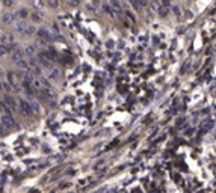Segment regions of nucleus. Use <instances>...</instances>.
I'll list each match as a JSON object with an SVG mask.
<instances>
[{"label": "nucleus", "instance_id": "nucleus-11", "mask_svg": "<svg viewBox=\"0 0 216 193\" xmlns=\"http://www.w3.org/2000/svg\"><path fill=\"white\" fill-rule=\"evenodd\" d=\"M6 75H8V83H9V85L12 86V89H14V88H15V75H14V72H12V71H9Z\"/></svg>", "mask_w": 216, "mask_h": 193}, {"label": "nucleus", "instance_id": "nucleus-19", "mask_svg": "<svg viewBox=\"0 0 216 193\" xmlns=\"http://www.w3.org/2000/svg\"><path fill=\"white\" fill-rule=\"evenodd\" d=\"M126 15H127V18H130V21H133V23L136 21V18H135V15L132 12H126Z\"/></svg>", "mask_w": 216, "mask_h": 193}, {"label": "nucleus", "instance_id": "nucleus-7", "mask_svg": "<svg viewBox=\"0 0 216 193\" xmlns=\"http://www.w3.org/2000/svg\"><path fill=\"white\" fill-rule=\"evenodd\" d=\"M2 44L3 45H12L14 44V35L12 33H5V35H2Z\"/></svg>", "mask_w": 216, "mask_h": 193}, {"label": "nucleus", "instance_id": "nucleus-16", "mask_svg": "<svg viewBox=\"0 0 216 193\" xmlns=\"http://www.w3.org/2000/svg\"><path fill=\"white\" fill-rule=\"evenodd\" d=\"M30 17H32V20H33L35 23H38V21H41V20H42V15H41V14H38V12H33Z\"/></svg>", "mask_w": 216, "mask_h": 193}, {"label": "nucleus", "instance_id": "nucleus-10", "mask_svg": "<svg viewBox=\"0 0 216 193\" xmlns=\"http://www.w3.org/2000/svg\"><path fill=\"white\" fill-rule=\"evenodd\" d=\"M26 27H27V23H26L24 20H20V21H17V23H15V30H17V32H20V33H23Z\"/></svg>", "mask_w": 216, "mask_h": 193}, {"label": "nucleus", "instance_id": "nucleus-14", "mask_svg": "<svg viewBox=\"0 0 216 193\" xmlns=\"http://www.w3.org/2000/svg\"><path fill=\"white\" fill-rule=\"evenodd\" d=\"M24 54H27V56H33L36 53V50H35V45H29V47H26L24 48Z\"/></svg>", "mask_w": 216, "mask_h": 193}, {"label": "nucleus", "instance_id": "nucleus-22", "mask_svg": "<svg viewBox=\"0 0 216 193\" xmlns=\"http://www.w3.org/2000/svg\"><path fill=\"white\" fill-rule=\"evenodd\" d=\"M172 11H174V14H175L177 17H180V9H179L177 6H174V8H172Z\"/></svg>", "mask_w": 216, "mask_h": 193}, {"label": "nucleus", "instance_id": "nucleus-1", "mask_svg": "<svg viewBox=\"0 0 216 193\" xmlns=\"http://www.w3.org/2000/svg\"><path fill=\"white\" fill-rule=\"evenodd\" d=\"M18 110H21V113H23L24 116H32V115H33L32 106L29 104V101L24 100V98L18 100Z\"/></svg>", "mask_w": 216, "mask_h": 193}, {"label": "nucleus", "instance_id": "nucleus-25", "mask_svg": "<svg viewBox=\"0 0 216 193\" xmlns=\"http://www.w3.org/2000/svg\"><path fill=\"white\" fill-rule=\"evenodd\" d=\"M0 11H2V8H0Z\"/></svg>", "mask_w": 216, "mask_h": 193}, {"label": "nucleus", "instance_id": "nucleus-8", "mask_svg": "<svg viewBox=\"0 0 216 193\" xmlns=\"http://www.w3.org/2000/svg\"><path fill=\"white\" fill-rule=\"evenodd\" d=\"M15 67H17L18 70H23V71H29V64H27V60L23 57V59H20L15 62Z\"/></svg>", "mask_w": 216, "mask_h": 193}, {"label": "nucleus", "instance_id": "nucleus-21", "mask_svg": "<svg viewBox=\"0 0 216 193\" xmlns=\"http://www.w3.org/2000/svg\"><path fill=\"white\" fill-rule=\"evenodd\" d=\"M3 5H5V6H12V5H14V2H12V0H5V2H3Z\"/></svg>", "mask_w": 216, "mask_h": 193}, {"label": "nucleus", "instance_id": "nucleus-6", "mask_svg": "<svg viewBox=\"0 0 216 193\" xmlns=\"http://www.w3.org/2000/svg\"><path fill=\"white\" fill-rule=\"evenodd\" d=\"M49 75H50V79H53V80H59L61 77H62V72L61 70L57 68V67H49Z\"/></svg>", "mask_w": 216, "mask_h": 193}, {"label": "nucleus", "instance_id": "nucleus-24", "mask_svg": "<svg viewBox=\"0 0 216 193\" xmlns=\"http://www.w3.org/2000/svg\"><path fill=\"white\" fill-rule=\"evenodd\" d=\"M6 131H8V130H6V128H5V127H3V125L0 124V134H5Z\"/></svg>", "mask_w": 216, "mask_h": 193}, {"label": "nucleus", "instance_id": "nucleus-3", "mask_svg": "<svg viewBox=\"0 0 216 193\" xmlns=\"http://www.w3.org/2000/svg\"><path fill=\"white\" fill-rule=\"evenodd\" d=\"M2 125L6 128V130H9V128H14L15 127V121H14V118H12V115H2Z\"/></svg>", "mask_w": 216, "mask_h": 193}, {"label": "nucleus", "instance_id": "nucleus-5", "mask_svg": "<svg viewBox=\"0 0 216 193\" xmlns=\"http://www.w3.org/2000/svg\"><path fill=\"white\" fill-rule=\"evenodd\" d=\"M15 18H17V15H15L14 12H6V14H3V17H2V23H3V24H12V23L15 21Z\"/></svg>", "mask_w": 216, "mask_h": 193}, {"label": "nucleus", "instance_id": "nucleus-18", "mask_svg": "<svg viewBox=\"0 0 216 193\" xmlns=\"http://www.w3.org/2000/svg\"><path fill=\"white\" fill-rule=\"evenodd\" d=\"M157 12L160 14V17H166V12H168V11H166L165 8H162V6H160V8L157 9Z\"/></svg>", "mask_w": 216, "mask_h": 193}, {"label": "nucleus", "instance_id": "nucleus-26", "mask_svg": "<svg viewBox=\"0 0 216 193\" xmlns=\"http://www.w3.org/2000/svg\"><path fill=\"white\" fill-rule=\"evenodd\" d=\"M0 71H2V70H0ZM0 74H2V72H0Z\"/></svg>", "mask_w": 216, "mask_h": 193}, {"label": "nucleus", "instance_id": "nucleus-15", "mask_svg": "<svg viewBox=\"0 0 216 193\" xmlns=\"http://www.w3.org/2000/svg\"><path fill=\"white\" fill-rule=\"evenodd\" d=\"M0 89H5V91H6V92L9 94V92L12 91V86H11V85H9L8 82H2V83H0Z\"/></svg>", "mask_w": 216, "mask_h": 193}, {"label": "nucleus", "instance_id": "nucleus-23", "mask_svg": "<svg viewBox=\"0 0 216 193\" xmlns=\"http://www.w3.org/2000/svg\"><path fill=\"white\" fill-rule=\"evenodd\" d=\"M42 2H33V6H36V8H42Z\"/></svg>", "mask_w": 216, "mask_h": 193}, {"label": "nucleus", "instance_id": "nucleus-20", "mask_svg": "<svg viewBox=\"0 0 216 193\" xmlns=\"http://www.w3.org/2000/svg\"><path fill=\"white\" fill-rule=\"evenodd\" d=\"M49 6H50V8H57V6H59V3H57V2H53V0H50V2H49Z\"/></svg>", "mask_w": 216, "mask_h": 193}, {"label": "nucleus", "instance_id": "nucleus-17", "mask_svg": "<svg viewBox=\"0 0 216 193\" xmlns=\"http://www.w3.org/2000/svg\"><path fill=\"white\" fill-rule=\"evenodd\" d=\"M18 15H20V17L23 18V20H24V18H27L29 17V12H27V9H20V12H18Z\"/></svg>", "mask_w": 216, "mask_h": 193}, {"label": "nucleus", "instance_id": "nucleus-4", "mask_svg": "<svg viewBox=\"0 0 216 193\" xmlns=\"http://www.w3.org/2000/svg\"><path fill=\"white\" fill-rule=\"evenodd\" d=\"M36 33L39 35V39H42V41H52V39H53V35H52V33L49 32V29H45V27L38 29Z\"/></svg>", "mask_w": 216, "mask_h": 193}, {"label": "nucleus", "instance_id": "nucleus-9", "mask_svg": "<svg viewBox=\"0 0 216 193\" xmlns=\"http://www.w3.org/2000/svg\"><path fill=\"white\" fill-rule=\"evenodd\" d=\"M23 56H24V53H23L21 48H14V50H12V60H14V62L23 59Z\"/></svg>", "mask_w": 216, "mask_h": 193}, {"label": "nucleus", "instance_id": "nucleus-12", "mask_svg": "<svg viewBox=\"0 0 216 193\" xmlns=\"http://www.w3.org/2000/svg\"><path fill=\"white\" fill-rule=\"evenodd\" d=\"M101 8H103V11H104L108 15H112V17L115 15V11H113V8H110L108 3H103V5H101Z\"/></svg>", "mask_w": 216, "mask_h": 193}, {"label": "nucleus", "instance_id": "nucleus-13", "mask_svg": "<svg viewBox=\"0 0 216 193\" xmlns=\"http://www.w3.org/2000/svg\"><path fill=\"white\" fill-rule=\"evenodd\" d=\"M33 33H36V29L33 26H27L26 29H24V32H23V35L24 36H32Z\"/></svg>", "mask_w": 216, "mask_h": 193}, {"label": "nucleus", "instance_id": "nucleus-2", "mask_svg": "<svg viewBox=\"0 0 216 193\" xmlns=\"http://www.w3.org/2000/svg\"><path fill=\"white\" fill-rule=\"evenodd\" d=\"M3 103L9 107V110H18V100L15 97H12L11 94H6V95H5Z\"/></svg>", "mask_w": 216, "mask_h": 193}]
</instances>
